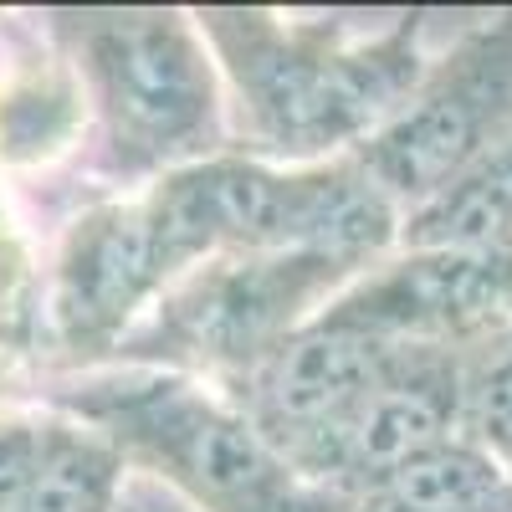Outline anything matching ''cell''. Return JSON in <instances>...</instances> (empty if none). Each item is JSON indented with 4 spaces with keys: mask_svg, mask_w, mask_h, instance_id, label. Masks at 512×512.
<instances>
[{
    "mask_svg": "<svg viewBox=\"0 0 512 512\" xmlns=\"http://www.w3.org/2000/svg\"><path fill=\"white\" fill-rule=\"evenodd\" d=\"M41 21L82 82L113 180L149 190L175 169L231 154L221 67L195 26V11L88 6L47 11Z\"/></svg>",
    "mask_w": 512,
    "mask_h": 512,
    "instance_id": "obj_2",
    "label": "cell"
},
{
    "mask_svg": "<svg viewBox=\"0 0 512 512\" xmlns=\"http://www.w3.org/2000/svg\"><path fill=\"white\" fill-rule=\"evenodd\" d=\"M512 139V11L477 16L425 62L410 103L349 159L390 195L400 221Z\"/></svg>",
    "mask_w": 512,
    "mask_h": 512,
    "instance_id": "obj_6",
    "label": "cell"
},
{
    "mask_svg": "<svg viewBox=\"0 0 512 512\" xmlns=\"http://www.w3.org/2000/svg\"><path fill=\"white\" fill-rule=\"evenodd\" d=\"M41 328V287L31 272V251L16 236V221L0 210V354H31Z\"/></svg>",
    "mask_w": 512,
    "mask_h": 512,
    "instance_id": "obj_15",
    "label": "cell"
},
{
    "mask_svg": "<svg viewBox=\"0 0 512 512\" xmlns=\"http://www.w3.org/2000/svg\"><path fill=\"white\" fill-rule=\"evenodd\" d=\"M344 512H420V507L395 502V497H384V492H359V497H349V507H344Z\"/></svg>",
    "mask_w": 512,
    "mask_h": 512,
    "instance_id": "obj_17",
    "label": "cell"
},
{
    "mask_svg": "<svg viewBox=\"0 0 512 512\" xmlns=\"http://www.w3.org/2000/svg\"><path fill=\"white\" fill-rule=\"evenodd\" d=\"M82 123H88V98L62 52L26 57L11 77H0V164L57 159Z\"/></svg>",
    "mask_w": 512,
    "mask_h": 512,
    "instance_id": "obj_12",
    "label": "cell"
},
{
    "mask_svg": "<svg viewBox=\"0 0 512 512\" xmlns=\"http://www.w3.org/2000/svg\"><path fill=\"white\" fill-rule=\"evenodd\" d=\"M221 67L231 154L267 164H328L364 149L425 77V16L405 11L379 31L267 6L195 11Z\"/></svg>",
    "mask_w": 512,
    "mask_h": 512,
    "instance_id": "obj_1",
    "label": "cell"
},
{
    "mask_svg": "<svg viewBox=\"0 0 512 512\" xmlns=\"http://www.w3.org/2000/svg\"><path fill=\"white\" fill-rule=\"evenodd\" d=\"M395 359V344L308 323L262 369H251L221 395H231V405L308 477V461L374 395V384L395 369Z\"/></svg>",
    "mask_w": 512,
    "mask_h": 512,
    "instance_id": "obj_9",
    "label": "cell"
},
{
    "mask_svg": "<svg viewBox=\"0 0 512 512\" xmlns=\"http://www.w3.org/2000/svg\"><path fill=\"white\" fill-rule=\"evenodd\" d=\"M169 267L159 256L149 210L139 195L98 200L67 226L41 318L62 369L113 364L118 344L169 292Z\"/></svg>",
    "mask_w": 512,
    "mask_h": 512,
    "instance_id": "obj_8",
    "label": "cell"
},
{
    "mask_svg": "<svg viewBox=\"0 0 512 512\" xmlns=\"http://www.w3.org/2000/svg\"><path fill=\"white\" fill-rule=\"evenodd\" d=\"M36 436H41V420L31 415H0V512H11L26 477H31V461H36Z\"/></svg>",
    "mask_w": 512,
    "mask_h": 512,
    "instance_id": "obj_16",
    "label": "cell"
},
{
    "mask_svg": "<svg viewBox=\"0 0 512 512\" xmlns=\"http://www.w3.org/2000/svg\"><path fill=\"white\" fill-rule=\"evenodd\" d=\"M139 200L175 282L231 251H328L374 267L400 246V210L354 159L287 169L216 154L154 180Z\"/></svg>",
    "mask_w": 512,
    "mask_h": 512,
    "instance_id": "obj_3",
    "label": "cell"
},
{
    "mask_svg": "<svg viewBox=\"0 0 512 512\" xmlns=\"http://www.w3.org/2000/svg\"><path fill=\"white\" fill-rule=\"evenodd\" d=\"M359 272L328 251H231L185 272L139 328L118 344L113 364L164 369L231 390L262 369L292 333H303Z\"/></svg>",
    "mask_w": 512,
    "mask_h": 512,
    "instance_id": "obj_5",
    "label": "cell"
},
{
    "mask_svg": "<svg viewBox=\"0 0 512 512\" xmlns=\"http://www.w3.org/2000/svg\"><path fill=\"white\" fill-rule=\"evenodd\" d=\"M395 349L472 354L512 328V251L395 246L313 318Z\"/></svg>",
    "mask_w": 512,
    "mask_h": 512,
    "instance_id": "obj_7",
    "label": "cell"
},
{
    "mask_svg": "<svg viewBox=\"0 0 512 512\" xmlns=\"http://www.w3.org/2000/svg\"><path fill=\"white\" fill-rule=\"evenodd\" d=\"M52 415L98 431L123 466L164 477L200 512H344L338 497L297 466L221 395L164 369L82 374L47 395Z\"/></svg>",
    "mask_w": 512,
    "mask_h": 512,
    "instance_id": "obj_4",
    "label": "cell"
},
{
    "mask_svg": "<svg viewBox=\"0 0 512 512\" xmlns=\"http://www.w3.org/2000/svg\"><path fill=\"white\" fill-rule=\"evenodd\" d=\"M461 436L477 441L512 477V328L466 354L461 369Z\"/></svg>",
    "mask_w": 512,
    "mask_h": 512,
    "instance_id": "obj_14",
    "label": "cell"
},
{
    "mask_svg": "<svg viewBox=\"0 0 512 512\" xmlns=\"http://www.w3.org/2000/svg\"><path fill=\"white\" fill-rule=\"evenodd\" d=\"M123 456L88 425L41 415L36 461L11 512H123Z\"/></svg>",
    "mask_w": 512,
    "mask_h": 512,
    "instance_id": "obj_11",
    "label": "cell"
},
{
    "mask_svg": "<svg viewBox=\"0 0 512 512\" xmlns=\"http://www.w3.org/2000/svg\"><path fill=\"white\" fill-rule=\"evenodd\" d=\"M400 246H497L512 251V139L466 180L400 221Z\"/></svg>",
    "mask_w": 512,
    "mask_h": 512,
    "instance_id": "obj_13",
    "label": "cell"
},
{
    "mask_svg": "<svg viewBox=\"0 0 512 512\" xmlns=\"http://www.w3.org/2000/svg\"><path fill=\"white\" fill-rule=\"evenodd\" d=\"M461 369L466 354L400 349L395 369L374 384V395L308 461V482L338 497H359L400 461L461 436Z\"/></svg>",
    "mask_w": 512,
    "mask_h": 512,
    "instance_id": "obj_10",
    "label": "cell"
},
{
    "mask_svg": "<svg viewBox=\"0 0 512 512\" xmlns=\"http://www.w3.org/2000/svg\"><path fill=\"white\" fill-rule=\"evenodd\" d=\"M11 390H16V359H11V354H0V405L11 400Z\"/></svg>",
    "mask_w": 512,
    "mask_h": 512,
    "instance_id": "obj_18",
    "label": "cell"
}]
</instances>
